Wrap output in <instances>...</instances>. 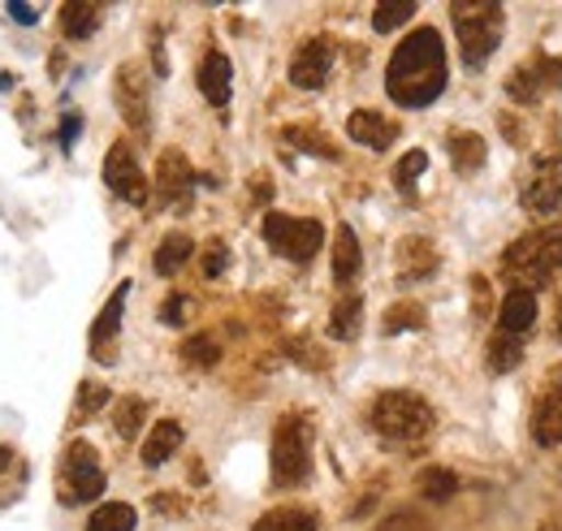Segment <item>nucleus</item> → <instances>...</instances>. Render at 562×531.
Here are the masks:
<instances>
[{
  "mask_svg": "<svg viewBox=\"0 0 562 531\" xmlns=\"http://www.w3.org/2000/svg\"><path fill=\"white\" fill-rule=\"evenodd\" d=\"M104 493V471L91 445L74 441L66 463H61V501L66 506H82V501H95Z\"/></svg>",
  "mask_w": 562,
  "mask_h": 531,
  "instance_id": "nucleus-7",
  "label": "nucleus"
},
{
  "mask_svg": "<svg viewBox=\"0 0 562 531\" xmlns=\"http://www.w3.org/2000/svg\"><path fill=\"white\" fill-rule=\"evenodd\" d=\"M412 13H416V0H381V4L372 9V26L385 35V31H398Z\"/></svg>",
  "mask_w": 562,
  "mask_h": 531,
  "instance_id": "nucleus-30",
  "label": "nucleus"
},
{
  "mask_svg": "<svg viewBox=\"0 0 562 531\" xmlns=\"http://www.w3.org/2000/svg\"><path fill=\"white\" fill-rule=\"evenodd\" d=\"M329 69H334V44L329 39H307L290 61V82L303 87V91H316V87H325Z\"/></svg>",
  "mask_w": 562,
  "mask_h": 531,
  "instance_id": "nucleus-14",
  "label": "nucleus"
},
{
  "mask_svg": "<svg viewBox=\"0 0 562 531\" xmlns=\"http://www.w3.org/2000/svg\"><path fill=\"white\" fill-rule=\"evenodd\" d=\"M559 337H562V303H559Z\"/></svg>",
  "mask_w": 562,
  "mask_h": 531,
  "instance_id": "nucleus-42",
  "label": "nucleus"
},
{
  "mask_svg": "<svg viewBox=\"0 0 562 531\" xmlns=\"http://www.w3.org/2000/svg\"><path fill=\"white\" fill-rule=\"evenodd\" d=\"M100 18H104V9L91 4V0H70V4L61 9V26H66L70 39H91L95 26H100Z\"/></svg>",
  "mask_w": 562,
  "mask_h": 531,
  "instance_id": "nucleus-22",
  "label": "nucleus"
},
{
  "mask_svg": "<svg viewBox=\"0 0 562 531\" xmlns=\"http://www.w3.org/2000/svg\"><path fill=\"white\" fill-rule=\"evenodd\" d=\"M454 31H459V48L463 61L476 69L493 57V48L502 44V4L493 0H454L450 4Z\"/></svg>",
  "mask_w": 562,
  "mask_h": 531,
  "instance_id": "nucleus-4",
  "label": "nucleus"
},
{
  "mask_svg": "<svg viewBox=\"0 0 562 531\" xmlns=\"http://www.w3.org/2000/svg\"><path fill=\"white\" fill-rule=\"evenodd\" d=\"M312 475V423L303 415H281L273 432V484L299 488Z\"/></svg>",
  "mask_w": 562,
  "mask_h": 531,
  "instance_id": "nucleus-5",
  "label": "nucleus"
},
{
  "mask_svg": "<svg viewBox=\"0 0 562 531\" xmlns=\"http://www.w3.org/2000/svg\"><path fill=\"white\" fill-rule=\"evenodd\" d=\"M562 203V156H546L532 165L528 182H524V207L532 216H546Z\"/></svg>",
  "mask_w": 562,
  "mask_h": 531,
  "instance_id": "nucleus-11",
  "label": "nucleus"
},
{
  "mask_svg": "<svg viewBox=\"0 0 562 531\" xmlns=\"http://www.w3.org/2000/svg\"><path fill=\"white\" fill-rule=\"evenodd\" d=\"M191 256H195L191 234H165V242L156 247V272H160V276H173L178 268H187Z\"/></svg>",
  "mask_w": 562,
  "mask_h": 531,
  "instance_id": "nucleus-24",
  "label": "nucleus"
},
{
  "mask_svg": "<svg viewBox=\"0 0 562 531\" xmlns=\"http://www.w3.org/2000/svg\"><path fill=\"white\" fill-rule=\"evenodd\" d=\"M359 325H363V298H359V294H342V298L334 303L329 332H334L338 341H351V337H359Z\"/></svg>",
  "mask_w": 562,
  "mask_h": 531,
  "instance_id": "nucleus-25",
  "label": "nucleus"
},
{
  "mask_svg": "<svg viewBox=\"0 0 562 531\" xmlns=\"http://www.w3.org/2000/svg\"><path fill=\"white\" fill-rule=\"evenodd\" d=\"M251 531H316V510H307V506H278L265 519H256Z\"/></svg>",
  "mask_w": 562,
  "mask_h": 531,
  "instance_id": "nucleus-21",
  "label": "nucleus"
},
{
  "mask_svg": "<svg viewBox=\"0 0 562 531\" xmlns=\"http://www.w3.org/2000/svg\"><path fill=\"white\" fill-rule=\"evenodd\" d=\"M265 242H269L278 256H285V260L307 264V260L321 251V242H325V225L312 221V216L269 212V216H265Z\"/></svg>",
  "mask_w": 562,
  "mask_h": 531,
  "instance_id": "nucleus-6",
  "label": "nucleus"
},
{
  "mask_svg": "<svg viewBox=\"0 0 562 531\" xmlns=\"http://www.w3.org/2000/svg\"><path fill=\"white\" fill-rule=\"evenodd\" d=\"M532 437L537 445H562V376H554L541 398H537V410H532Z\"/></svg>",
  "mask_w": 562,
  "mask_h": 531,
  "instance_id": "nucleus-15",
  "label": "nucleus"
},
{
  "mask_svg": "<svg viewBox=\"0 0 562 531\" xmlns=\"http://www.w3.org/2000/svg\"><path fill=\"white\" fill-rule=\"evenodd\" d=\"M363 268V251H359V238H355L351 225H338L334 234V281L338 285H351Z\"/></svg>",
  "mask_w": 562,
  "mask_h": 531,
  "instance_id": "nucleus-19",
  "label": "nucleus"
},
{
  "mask_svg": "<svg viewBox=\"0 0 562 531\" xmlns=\"http://www.w3.org/2000/svg\"><path fill=\"white\" fill-rule=\"evenodd\" d=\"M381 531H432V523L424 515H416V510H398V515H390L381 523Z\"/></svg>",
  "mask_w": 562,
  "mask_h": 531,
  "instance_id": "nucleus-37",
  "label": "nucleus"
},
{
  "mask_svg": "<svg viewBox=\"0 0 562 531\" xmlns=\"http://www.w3.org/2000/svg\"><path fill=\"white\" fill-rule=\"evenodd\" d=\"M562 87V57H532L506 78V95L515 104H537L541 95H554Z\"/></svg>",
  "mask_w": 562,
  "mask_h": 531,
  "instance_id": "nucleus-8",
  "label": "nucleus"
},
{
  "mask_svg": "<svg viewBox=\"0 0 562 531\" xmlns=\"http://www.w3.org/2000/svg\"><path fill=\"white\" fill-rule=\"evenodd\" d=\"M182 359H187V363H195V368H212V363L221 359V346H216V337H212V332H195V337H187V341H182Z\"/></svg>",
  "mask_w": 562,
  "mask_h": 531,
  "instance_id": "nucleus-33",
  "label": "nucleus"
},
{
  "mask_svg": "<svg viewBox=\"0 0 562 531\" xmlns=\"http://www.w3.org/2000/svg\"><path fill=\"white\" fill-rule=\"evenodd\" d=\"M385 91L403 109H428L446 91V44L432 26L412 31L385 69Z\"/></svg>",
  "mask_w": 562,
  "mask_h": 531,
  "instance_id": "nucleus-1",
  "label": "nucleus"
},
{
  "mask_svg": "<svg viewBox=\"0 0 562 531\" xmlns=\"http://www.w3.org/2000/svg\"><path fill=\"white\" fill-rule=\"evenodd\" d=\"M450 160L459 173H476L485 165V138L472 131H454L450 134Z\"/></svg>",
  "mask_w": 562,
  "mask_h": 531,
  "instance_id": "nucleus-23",
  "label": "nucleus"
},
{
  "mask_svg": "<svg viewBox=\"0 0 562 531\" xmlns=\"http://www.w3.org/2000/svg\"><path fill=\"white\" fill-rule=\"evenodd\" d=\"M519 359H524V337H510V332H497L490 341V372H510V368H519Z\"/></svg>",
  "mask_w": 562,
  "mask_h": 531,
  "instance_id": "nucleus-27",
  "label": "nucleus"
},
{
  "mask_svg": "<svg viewBox=\"0 0 562 531\" xmlns=\"http://www.w3.org/2000/svg\"><path fill=\"white\" fill-rule=\"evenodd\" d=\"M104 182H109V191H113L117 200L135 203V207L147 203V178H143L131 143H113V147H109V156H104Z\"/></svg>",
  "mask_w": 562,
  "mask_h": 531,
  "instance_id": "nucleus-9",
  "label": "nucleus"
},
{
  "mask_svg": "<svg viewBox=\"0 0 562 531\" xmlns=\"http://www.w3.org/2000/svg\"><path fill=\"white\" fill-rule=\"evenodd\" d=\"M113 95H117V109L131 122V131H151V95H147V78L139 66H122L117 82H113Z\"/></svg>",
  "mask_w": 562,
  "mask_h": 531,
  "instance_id": "nucleus-12",
  "label": "nucleus"
},
{
  "mask_svg": "<svg viewBox=\"0 0 562 531\" xmlns=\"http://www.w3.org/2000/svg\"><path fill=\"white\" fill-rule=\"evenodd\" d=\"M532 320H537V294H532V290H510V294L502 298V307H497L502 332L519 337L524 329H532Z\"/></svg>",
  "mask_w": 562,
  "mask_h": 531,
  "instance_id": "nucleus-18",
  "label": "nucleus"
},
{
  "mask_svg": "<svg viewBox=\"0 0 562 531\" xmlns=\"http://www.w3.org/2000/svg\"><path fill=\"white\" fill-rule=\"evenodd\" d=\"M424 169H428V151H420V147H416V151H407V156L394 165V187H398L407 200L416 195V182H420Z\"/></svg>",
  "mask_w": 562,
  "mask_h": 531,
  "instance_id": "nucleus-28",
  "label": "nucleus"
},
{
  "mask_svg": "<svg viewBox=\"0 0 562 531\" xmlns=\"http://www.w3.org/2000/svg\"><path fill=\"white\" fill-rule=\"evenodd\" d=\"M178 445H182V423H178V419H160V423L147 432V441H143V463L160 466L165 459L178 454Z\"/></svg>",
  "mask_w": 562,
  "mask_h": 531,
  "instance_id": "nucleus-20",
  "label": "nucleus"
},
{
  "mask_svg": "<svg viewBox=\"0 0 562 531\" xmlns=\"http://www.w3.org/2000/svg\"><path fill=\"white\" fill-rule=\"evenodd\" d=\"M347 134H351L355 143L372 147V151H385V147L398 138V126H394L390 117L372 113V109H359V113H351V122H347Z\"/></svg>",
  "mask_w": 562,
  "mask_h": 531,
  "instance_id": "nucleus-16",
  "label": "nucleus"
},
{
  "mask_svg": "<svg viewBox=\"0 0 562 531\" xmlns=\"http://www.w3.org/2000/svg\"><path fill=\"white\" fill-rule=\"evenodd\" d=\"M506 281H515V290H537L546 285L554 272H562V221L550 229L524 234L506 256H502Z\"/></svg>",
  "mask_w": 562,
  "mask_h": 531,
  "instance_id": "nucleus-2",
  "label": "nucleus"
},
{
  "mask_svg": "<svg viewBox=\"0 0 562 531\" xmlns=\"http://www.w3.org/2000/svg\"><path fill=\"white\" fill-rule=\"evenodd\" d=\"M143 415H147L143 398H122V402H117V410H113V428H117V437H122V441H135V437H139Z\"/></svg>",
  "mask_w": 562,
  "mask_h": 531,
  "instance_id": "nucleus-31",
  "label": "nucleus"
},
{
  "mask_svg": "<svg viewBox=\"0 0 562 531\" xmlns=\"http://www.w3.org/2000/svg\"><path fill=\"white\" fill-rule=\"evenodd\" d=\"M372 428L390 445H420L432 432V406L412 389H390L372 402Z\"/></svg>",
  "mask_w": 562,
  "mask_h": 531,
  "instance_id": "nucleus-3",
  "label": "nucleus"
},
{
  "mask_svg": "<svg viewBox=\"0 0 562 531\" xmlns=\"http://www.w3.org/2000/svg\"><path fill=\"white\" fill-rule=\"evenodd\" d=\"M381 329L390 332H403V329H424V312L416 303H398V307H390V316H385V325Z\"/></svg>",
  "mask_w": 562,
  "mask_h": 531,
  "instance_id": "nucleus-35",
  "label": "nucleus"
},
{
  "mask_svg": "<svg viewBox=\"0 0 562 531\" xmlns=\"http://www.w3.org/2000/svg\"><path fill=\"white\" fill-rule=\"evenodd\" d=\"M78 131H82V117H78V113H66V122H61V147H66V151L74 147Z\"/></svg>",
  "mask_w": 562,
  "mask_h": 531,
  "instance_id": "nucleus-41",
  "label": "nucleus"
},
{
  "mask_svg": "<svg viewBox=\"0 0 562 531\" xmlns=\"http://www.w3.org/2000/svg\"><path fill=\"white\" fill-rule=\"evenodd\" d=\"M100 406H109V389H104L100 381H87V385L78 389V406H74V415H78V419H91Z\"/></svg>",
  "mask_w": 562,
  "mask_h": 531,
  "instance_id": "nucleus-36",
  "label": "nucleus"
},
{
  "mask_svg": "<svg viewBox=\"0 0 562 531\" xmlns=\"http://www.w3.org/2000/svg\"><path fill=\"white\" fill-rule=\"evenodd\" d=\"M403 276H428L432 264H437V256H432V247L424 242V238H412V242H403Z\"/></svg>",
  "mask_w": 562,
  "mask_h": 531,
  "instance_id": "nucleus-32",
  "label": "nucleus"
},
{
  "mask_svg": "<svg viewBox=\"0 0 562 531\" xmlns=\"http://www.w3.org/2000/svg\"><path fill=\"white\" fill-rule=\"evenodd\" d=\"M225 264H229V251H225L221 242H212L209 251H204V276H221Z\"/></svg>",
  "mask_w": 562,
  "mask_h": 531,
  "instance_id": "nucleus-39",
  "label": "nucleus"
},
{
  "mask_svg": "<svg viewBox=\"0 0 562 531\" xmlns=\"http://www.w3.org/2000/svg\"><path fill=\"white\" fill-rule=\"evenodd\" d=\"M285 138L294 143V147H303V151H312V156H338V147L329 143V138H321V134L312 131V126H290Z\"/></svg>",
  "mask_w": 562,
  "mask_h": 531,
  "instance_id": "nucleus-34",
  "label": "nucleus"
},
{
  "mask_svg": "<svg viewBox=\"0 0 562 531\" xmlns=\"http://www.w3.org/2000/svg\"><path fill=\"white\" fill-rule=\"evenodd\" d=\"M4 13H9L13 22H22V26H35V22H40V4H26V0H9Z\"/></svg>",
  "mask_w": 562,
  "mask_h": 531,
  "instance_id": "nucleus-38",
  "label": "nucleus"
},
{
  "mask_svg": "<svg viewBox=\"0 0 562 531\" xmlns=\"http://www.w3.org/2000/svg\"><path fill=\"white\" fill-rule=\"evenodd\" d=\"M454 488H459V475L446 471V466H428V471L420 475L424 501H446V497H454Z\"/></svg>",
  "mask_w": 562,
  "mask_h": 531,
  "instance_id": "nucleus-29",
  "label": "nucleus"
},
{
  "mask_svg": "<svg viewBox=\"0 0 562 531\" xmlns=\"http://www.w3.org/2000/svg\"><path fill=\"white\" fill-rule=\"evenodd\" d=\"M195 191V169L191 160L178 151V147H165L160 151V165H156V200L165 207H182Z\"/></svg>",
  "mask_w": 562,
  "mask_h": 531,
  "instance_id": "nucleus-10",
  "label": "nucleus"
},
{
  "mask_svg": "<svg viewBox=\"0 0 562 531\" xmlns=\"http://www.w3.org/2000/svg\"><path fill=\"white\" fill-rule=\"evenodd\" d=\"M135 523H139L135 506H126V501H109V506L91 510L87 531H135Z\"/></svg>",
  "mask_w": 562,
  "mask_h": 531,
  "instance_id": "nucleus-26",
  "label": "nucleus"
},
{
  "mask_svg": "<svg viewBox=\"0 0 562 531\" xmlns=\"http://www.w3.org/2000/svg\"><path fill=\"white\" fill-rule=\"evenodd\" d=\"M126 298H131V281H122V285L109 294L104 312H100V316H95V325H91V354H95L100 363H113V359H117L113 341H117V329H122V312H126Z\"/></svg>",
  "mask_w": 562,
  "mask_h": 531,
  "instance_id": "nucleus-13",
  "label": "nucleus"
},
{
  "mask_svg": "<svg viewBox=\"0 0 562 531\" xmlns=\"http://www.w3.org/2000/svg\"><path fill=\"white\" fill-rule=\"evenodd\" d=\"M229 82H234V66H229V57L212 48L209 57L200 61V91H204V100L221 109V104L229 100Z\"/></svg>",
  "mask_w": 562,
  "mask_h": 531,
  "instance_id": "nucleus-17",
  "label": "nucleus"
},
{
  "mask_svg": "<svg viewBox=\"0 0 562 531\" xmlns=\"http://www.w3.org/2000/svg\"><path fill=\"white\" fill-rule=\"evenodd\" d=\"M187 303H191L187 294H173V298L165 303V312H160V320H165V325H182V316H187Z\"/></svg>",
  "mask_w": 562,
  "mask_h": 531,
  "instance_id": "nucleus-40",
  "label": "nucleus"
}]
</instances>
